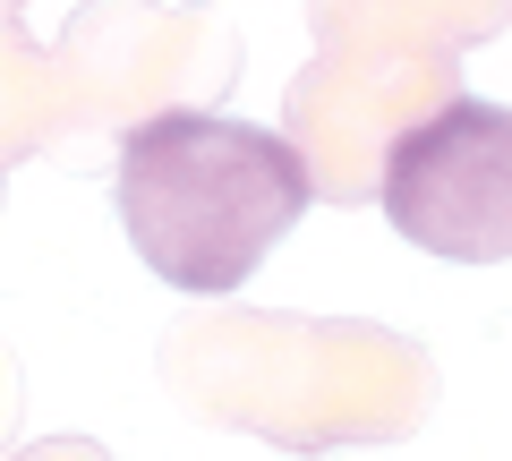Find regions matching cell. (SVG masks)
I'll use <instances>...</instances> for the list:
<instances>
[{
	"mask_svg": "<svg viewBox=\"0 0 512 461\" xmlns=\"http://www.w3.org/2000/svg\"><path fill=\"white\" fill-rule=\"evenodd\" d=\"M461 94V52L444 43H325L282 94V137L308 163V197L376 205L384 146Z\"/></svg>",
	"mask_w": 512,
	"mask_h": 461,
	"instance_id": "obj_4",
	"label": "cell"
},
{
	"mask_svg": "<svg viewBox=\"0 0 512 461\" xmlns=\"http://www.w3.org/2000/svg\"><path fill=\"white\" fill-rule=\"evenodd\" d=\"M316 43H495L512 0H308Z\"/></svg>",
	"mask_w": 512,
	"mask_h": 461,
	"instance_id": "obj_6",
	"label": "cell"
},
{
	"mask_svg": "<svg viewBox=\"0 0 512 461\" xmlns=\"http://www.w3.org/2000/svg\"><path fill=\"white\" fill-rule=\"evenodd\" d=\"M18 9H26V0H0V18H18Z\"/></svg>",
	"mask_w": 512,
	"mask_h": 461,
	"instance_id": "obj_10",
	"label": "cell"
},
{
	"mask_svg": "<svg viewBox=\"0 0 512 461\" xmlns=\"http://www.w3.org/2000/svg\"><path fill=\"white\" fill-rule=\"evenodd\" d=\"M18 419H26V376H18V351L0 342V453L18 444Z\"/></svg>",
	"mask_w": 512,
	"mask_h": 461,
	"instance_id": "obj_8",
	"label": "cell"
},
{
	"mask_svg": "<svg viewBox=\"0 0 512 461\" xmlns=\"http://www.w3.org/2000/svg\"><path fill=\"white\" fill-rule=\"evenodd\" d=\"M0 188H9V171H0Z\"/></svg>",
	"mask_w": 512,
	"mask_h": 461,
	"instance_id": "obj_11",
	"label": "cell"
},
{
	"mask_svg": "<svg viewBox=\"0 0 512 461\" xmlns=\"http://www.w3.org/2000/svg\"><path fill=\"white\" fill-rule=\"evenodd\" d=\"M163 393L205 427L256 436L274 453L402 444L436 410V351L376 316H291V308H197L154 342Z\"/></svg>",
	"mask_w": 512,
	"mask_h": 461,
	"instance_id": "obj_1",
	"label": "cell"
},
{
	"mask_svg": "<svg viewBox=\"0 0 512 461\" xmlns=\"http://www.w3.org/2000/svg\"><path fill=\"white\" fill-rule=\"evenodd\" d=\"M52 60H60V94H69V120H60L52 154H69V163H94L120 129L154 120V111L231 103L239 69H248L239 26L214 0H188V9H163V0H86V9H69Z\"/></svg>",
	"mask_w": 512,
	"mask_h": 461,
	"instance_id": "obj_3",
	"label": "cell"
},
{
	"mask_svg": "<svg viewBox=\"0 0 512 461\" xmlns=\"http://www.w3.org/2000/svg\"><path fill=\"white\" fill-rule=\"evenodd\" d=\"M0 461H111L94 436H43V444H26V453H0Z\"/></svg>",
	"mask_w": 512,
	"mask_h": 461,
	"instance_id": "obj_9",
	"label": "cell"
},
{
	"mask_svg": "<svg viewBox=\"0 0 512 461\" xmlns=\"http://www.w3.org/2000/svg\"><path fill=\"white\" fill-rule=\"evenodd\" d=\"M376 205L444 265H512V111L487 94H444L384 146Z\"/></svg>",
	"mask_w": 512,
	"mask_h": 461,
	"instance_id": "obj_5",
	"label": "cell"
},
{
	"mask_svg": "<svg viewBox=\"0 0 512 461\" xmlns=\"http://www.w3.org/2000/svg\"><path fill=\"white\" fill-rule=\"evenodd\" d=\"M111 205L154 282L222 299L291 240L316 197L282 129L231 120L222 103H180L111 137Z\"/></svg>",
	"mask_w": 512,
	"mask_h": 461,
	"instance_id": "obj_2",
	"label": "cell"
},
{
	"mask_svg": "<svg viewBox=\"0 0 512 461\" xmlns=\"http://www.w3.org/2000/svg\"><path fill=\"white\" fill-rule=\"evenodd\" d=\"M308 461H316V453H308Z\"/></svg>",
	"mask_w": 512,
	"mask_h": 461,
	"instance_id": "obj_12",
	"label": "cell"
},
{
	"mask_svg": "<svg viewBox=\"0 0 512 461\" xmlns=\"http://www.w3.org/2000/svg\"><path fill=\"white\" fill-rule=\"evenodd\" d=\"M60 120H69V94H60L52 43H35L18 18H0V171H18L26 154H52Z\"/></svg>",
	"mask_w": 512,
	"mask_h": 461,
	"instance_id": "obj_7",
	"label": "cell"
}]
</instances>
